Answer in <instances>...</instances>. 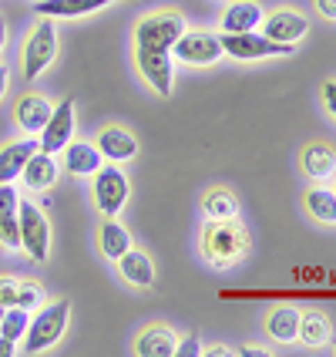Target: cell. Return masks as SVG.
I'll use <instances>...</instances> for the list:
<instances>
[{"mask_svg": "<svg viewBox=\"0 0 336 357\" xmlns=\"http://www.w3.org/2000/svg\"><path fill=\"white\" fill-rule=\"evenodd\" d=\"M101 165H104V155L98 152V145L91 142H67L64 145V169L71 176H95Z\"/></svg>", "mask_w": 336, "mask_h": 357, "instance_id": "obj_12", "label": "cell"}, {"mask_svg": "<svg viewBox=\"0 0 336 357\" xmlns=\"http://www.w3.org/2000/svg\"><path fill=\"white\" fill-rule=\"evenodd\" d=\"M20 206V192L14 182H0V216H14Z\"/></svg>", "mask_w": 336, "mask_h": 357, "instance_id": "obj_30", "label": "cell"}, {"mask_svg": "<svg viewBox=\"0 0 336 357\" xmlns=\"http://www.w3.org/2000/svg\"><path fill=\"white\" fill-rule=\"evenodd\" d=\"M54 58H58V31H54V20L44 17L24 44V78L34 81Z\"/></svg>", "mask_w": 336, "mask_h": 357, "instance_id": "obj_7", "label": "cell"}, {"mask_svg": "<svg viewBox=\"0 0 336 357\" xmlns=\"http://www.w3.org/2000/svg\"><path fill=\"white\" fill-rule=\"evenodd\" d=\"M296 340H303L306 347H323L330 340V320L310 310V314H299V331H296Z\"/></svg>", "mask_w": 336, "mask_h": 357, "instance_id": "obj_24", "label": "cell"}, {"mask_svg": "<svg viewBox=\"0 0 336 357\" xmlns=\"http://www.w3.org/2000/svg\"><path fill=\"white\" fill-rule=\"evenodd\" d=\"M222 51L239 61H259V58H279V54H293L296 44H276L259 31H242V34H222L218 38Z\"/></svg>", "mask_w": 336, "mask_h": 357, "instance_id": "obj_5", "label": "cell"}, {"mask_svg": "<svg viewBox=\"0 0 336 357\" xmlns=\"http://www.w3.org/2000/svg\"><path fill=\"white\" fill-rule=\"evenodd\" d=\"M67 314H71L67 300L40 303L38 310L31 314L27 331H24V354H40V351L54 347L64 337V331H67Z\"/></svg>", "mask_w": 336, "mask_h": 357, "instance_id": "obj_1", "label": "cell"}, {"mask_svg": "<svg viewBox=\"0 0 336 357\" xmlns=\"http://www.w3.org/2000/svg\"><path fill=\"white\" fill-rule=\"evenodd\" d=\"M135 61H138L141 78L148 81L161 98H168V95H172V84H175L172 51H168V47H159V44H145V40H138V44H135Z\"/></svg>", "mask_w": 336, "mask_h": 357, "instance_id": "obj_3", "label": "cell"}, {"mask_svg": "<svg viewBox=\"0 0 336 357\" xmlns=\"http://www.w3.org/2000/svg\"><path fill=\"white\" fill-rule=\"evenodd\" d=\"M7 81H10L7 68H0V98H3V91H7Z\"/></svg>", "mask_w": 336, "mask_h": 357, "instance_id": "obj_37", "label": "cell"}, {"mask_svg": "<svg viewBox=\"0 0 336 357\" xmlns=\"http://www.w3.org/2000/svg\"><path fill=\"white\" fill-rule=\"evenodd\" d=\"M58 159L51 155V152H34L31 159H27V165H24V172H20V178H24V185L27 189H34V192H44V189H51L54 182H58Z\"/></svg>", "mask_w": 336, "mask_h": 357, "instance_id": "obj_13", "label": "cell"}, {"mask_svg": "<svg viewBox=\"0 0 336 357\" xmlns=\"http://www.w3.org/2000/svg\"><path fill=\"white\" fill-rule=\"evenodd\" d=\"M3 310H7V307H3V303H0V317H3Z\"/></svg>", "mask_w": 336, "mask_h": 357, "instance_id": "obj_39", "label": "cell"}, {"mask_svg": "<svg viewBox=\"0 0 336 357\" xmlns=\"http://www.w3.org/2000/svg\"><path fill=\"white\" fill-rule=\"evenodd\" d=\"M246 246H249V236L236 219H209V226L202 229V250L216 266L236 263L246 253Z\"/></svg>", "mask_w": 336, "mask_h": 357, "instance_id": "obj_2", "label": "cell"}, {"mask_svg": "<svg viewBox=\"0 0 336 357\" xmlns=\"http://www.w3.org/2000/svg\"><path fill=\"white\" fill-rule=\"evenodd\" d=\"M98 152L104 155L108 162H131L138 155V139L131 135V132H125V128H104L98 135Z\"/></svg>", "mask_w": 336, "mask_h": 357, "instance_id": "obj_15", "label": "cell"}, {"mask_svg": "<svg viewBox=\"0 0 336 357\" xmlns=\"http://www.w3.org/2000/svg\"><path fill=\"white\" fill-rule=\"evenodd\" d=\"M40 303H44V287H40V283H34V280H20L14 307H24V310H31V314H34Z\"/></svg>", "mask_w": 336, "mask_h": 357, "instance_id": "obj_28", "label": "cell"}, {"mask_svg": "<svg viewBox=\"0 0 336 357\" xmlns=\"http://www.w3.org/2000/svg\"><path fill=\"white\" fill-rule=\"evenodd\" d=\"M262 7L256 0H232L222 14V34H242V31H256L262 24Z\"/></svg>", "mask_w": 336, "mask_h": 357, "instance_id": "obj_14", "label": "cell"}, {"mask_svg": "<svg viewBox=\"0 0 336 357\" xmlns=\"http://www.w3.org/2000/svg\"><path fill=\"white\" fill-rule=\"evenodd\" d=\"M306 31H310V20L289 7H279L269 17H262V34L276 44H296L299 38H306Z\"/></svg>", "mask_w": 336, "mask_h": 357, "instance_id": "obj_11", "label": "cell"}, {"mask_svg": "<svg viewBox=\"0 0 336 357\" xmlns=\"http://www.w3.org/2000/svg\"><path fill=\"white\" fill-rule=\"evenodd\" d=\"M128 192H131V185H128V176L121 172L118 162H108L95 172V206L104 216H118L128 202Z\"/></svg>", "mask_w": 336, "mask_h": 357, "instance_id": "obj_6", "label": "cell"}, {"mask_svg": "<svg viewBox=\"0 0 336 357\" xmlns=\"http://www.w3.org/2000/svg\"><path fill=\"white\" fill-rule=\"evenodd\" d=\"M323 101H326L330 115L336 119V81H326V84H323Z\"/></svg>", "mask_w": 336, "mask_h": 357, "instance_id": "obj_33", "label": "cell"}, {"mask_svg": "<svg viewBox=\"0 0 336 357\" xmlns=\"http://www.w3.org/2000/svg\"><path fill=\"white\" fill-rule=\"evenodd\" d=\"M172 51H175L178 61L195 64V68H209V64H216V61L225 54L218 38L209 34V31H185V34L172 44Z\"/></svg>", "mask_w": 336, "mask_h": 357, "instance_id": "obj_9", "label": "cell"}, {"mask_svg": "<svg viewBox=\"0 0 336 357\" xmlns=\"http://www.w3.org/2000/svg\"><path fill=\"white\" fill-rule=\"evenodd\" d=\"M98 246H101V253H104V257L118 263V259L131 250V233H128V229H125L115 216H108V219H104V226H101Z\"/></svg>", "mask_w": 336, "mask_h": 357, "instance_id": "obj_21", "label": "cell"}, {"mask_svg": "<svg viewBox=\"0 0 336 357\" xmlns=\"http://www.w3.org/2000/svg\"><path fill=\"white\" fill-rule=\"evenodd\" d=\"M239 354H246V357H266L269 351H266V347H242Z\"/></svg>", "mask_w": 336, "mask_h": 357, "instance_id": "obj_36", "label": "cell"}, {"mask_svg": "<svg viewBox=\"0 0 336 357\" xmlns=\"http://www.w3.org/2000/svg\"><path fill=\"white\" fill-rule=\"evenodd\" d=\"M317 10L326 20H336V0H317Z\"/></svg>", "mask_w": 336, "mask_h": 357, "instance_id": "obj_34", "label": "cell"}, {"mask_svg": "<svg viewBox=\"0 0 336 357\" xmlns=\"http://www.w3.org/2000/svg\"><path fill=\"white\" fill-rule=\"evenodd\" d=\"M118 266H121V277L128 280L131 287H138V290H148L155 283V263L148 259V253H141L135 246L118 259Z\"/></svg>", "mask_w": 336, "mask_h": 357, "instance_id": "obj_19", "label": "cell"}, {"mask_svg": "<svg viewBox=\"0 0 336 357\" xmlns=\"http://www.w3.org/2000/svg\"><path fill=\"white\" fill-rule=\"evenodd\" d=\"M74 139V98H64L51 108V119L40 128V152H64V145Z\"/></svg>", "mask_w": 336, "mask_h": 357, "instance_id": "obj_10", "label": "cell"}, {"mask_svg": "<svg viewBox=\"0 0 336 357\" xmlns=\"http://www.w3.org/2000/svg\"><path fill=\"white\" fill-rule=\"evenodd\" d=\"M0 357H14V340L0 334Z\"/></svg>", "mask_w": 336, "mask_h": 357, "instance_id": "obj_35", "label": "cell"}, {"mask_svg": "<svg viewBox=\"0 0 336 357\" xmlns=\"http://www.w3.org/2000/svg\"><path fill=\"white\" fill-rule=\"evenodd\" d=\"M17 226H20V250H27V257L34 263H44L51 253V222L34 202H20L17 206Z\"/></svg>", "mask_w": 336, "mask_h": 357, "instance_id": "obj_4", "label": "cell"}, {"mask_svg": "<svg viewBox=\"0 0 336 357\" xmlns=\"http://www.w3.org/2000/svg\"><path fill=\"white\" fill-rule=\"evenodd\" d=\"M299 331V310L296 307H276L269 317H266V334L279 344H293Z\"/></svg>", "mask_w": 336, "mask_h": 357, "instance_id": "obj_23", "label": "cell"}, {"mask_svg": "<svg viewBox=\"0 0 336 357\" xmlns=\"http://www.w3.org/2000/svg\"><path fill=\"white\" fill-rule=\"evenodd\" d=\"M303 169L310 178H330L336 172V149L323 145V142H313L303 149Z\"/></svg>", "mask_w": 336, "mask_h": 357, "instance_id": "obj_22", "label": "cell"}, {"mask_svg": "<svg viewBox=\"0 0 336 357\" xmlns=\"http://www.w3.org/2000/svg\"><path fill=\"white\" fill-rule=\"evenodd\" d=\"M27 324H31V310H24V307H7L3 317H0V334L17 344V340H24Z\"/></svg>", "mask_w": 336, "mask_h": 357, "instance_id": "obj_27", "label": "cell"}, {"mask_svg": "<svg viewBox=\"0 0 336 357\" xmlns=\"http://www.w3.org/2000/svg\"><path fill=\"white\" fill-rule=\"evenodd\" d=\"M3 40H7V24H3V17H0V51H3Z\"/></svg>", "mask_w": 336, "mask_h": 357, "instance_id": "obj_38", "label": "cell"}, {"mask_svg": "<svg viewBox=\"0 0 336 357\" xmlns=\"http://www.w3.org/2000/svg\"><path fill=\"white\" fill-rule=\"evenodd\" d=\"M0 246H3V250H20L17 213H14V216H0Z\"/></svg>", "mask_w": 336, "mask_h": 357, "instance_id": "obj_29", "label": "cell"}, {"mask_svg": "<svg viewBox=\"0 0 336 357\" xmlns=\"http://www.w3.org/2000/svg\"><path fill=\"white\" fill-rule=\"evenodd\" d=\"M175 347H178V337L168 331V327H161V324L141 331L138 344H135V351H138L141 357H172Z\"/></svg>", "mask_w": 336, "mask_h": 357, "instance_id": "obj_20", "label": "cell"}, {"mask_svg": "<svg viewBox=\"0 0 336 357\" xmlns=\"http://www.w3.org/2000/svg\"><path fill=\"white\" fill-rule=\"evenodd\" d=\"M185 17L178 10H159V14H148V17L138 20L135 27V40H145V44H159V47H168L175 44L182 34H185Z\"/></svg>", "mask_w": 336, "mask_h": 357, "instance_id": "obj_8", "label": "cell"}, {"mask_svg": "<svg viewBox=\"0 0 336 357\" xmlns=\"http://www.w3.org/2000/svg\"><path fill=\"white\" fill-rule=\"evenodd\" d=\"M108 0H38L34 10L38 17H51V20H67V17H84L91 10H101Z\"/></svg>", "mask_w": 336, "mask_h": 357, "instance_id": "obj_18", "label": "cell"}, {"mask_svg": "<svg viewBox=\"0 0 336 357\" xmlns=\"http://www.w3.org/2000/svg\"><path fill=\"white\" fill-rule=\"evenodd\" d=\"M306 209H310V216L323 222V226H336V192L330 189H310L306 192Z\"/></svg>", "mask_w": 336, "mask_h": 357, "instance_id": "obj_25", "label": "cell"}, {"mask_svg": "<svg viewBox=\"0 0 336 357\" xmlns=\"http://www.w3.org/2000/svg\"><path fill=\"white\" fill-rule=\"evenodd\" d=\"M17 283L20 280H14V277H0V303H3V307H14V300H17Z\"/></svg>", "mask_w": 336, "mask_h": 357, "instance_id": "obj_31", "label": "cell"}, {"mask_svg": "<svg viewBox=\"0 0 336 357\" xmlns=\"http://www.w3.org/2000/svg\"><path fill=\"white\" fill-rule=\"evenodd\" d=\"M202 209H205L209 219H236L239 202L229 189H212V192L205 196V206H202Z\"/></svg>", "mask_w": 336, "mask_h": 357, "instance_id": "obj_26", "label": "cell"}, {"mask_svg": "<svg viewBox=\"0 0 336 357\" xmlns=\"http://www.w3.org/2000/svg\"><path fill=\"white\" fill-rule=\"evenodd\" d=\"M175 354H178V357H198V354H202V344H198L195 334H192V337H185V340H182V344L175 347Z\"/></svg>", "mask_w": 336, "mask_h": 357, "instance_id": "obj_32", "label": "cell"}, {"mask_svg": "<svg viewBox=\"0 0 336 357\" xmlns=\"http://www.w3.org/2000/svg\"><path fill=\"white\" fill-rule=\"evenodd\" d=\"M51 108H54V105L44 98V95H24V98L17 101V125L27 135H40V128L51 119Z\"/></svg>", "mask_w": 336, "mask_h": 357, "instance_id": "obj_17", "label": "cell"}, {"mask_svg": "<svg viewBox=\"0 0 336 357\" xmlns=\"http://www.w3.org/2000/svg\"><path fill=\"white\" fill-rule=\"evenodd\" d=\"M34 152H38V142L34 139L7 142V145L0 149V182H14V178H20L24 165H27V159H31Z\"/></svg>", "mask_w": 336, "mask_h": 357, "instance_id": "obj_16", "label": "cell"}]
</instances>
